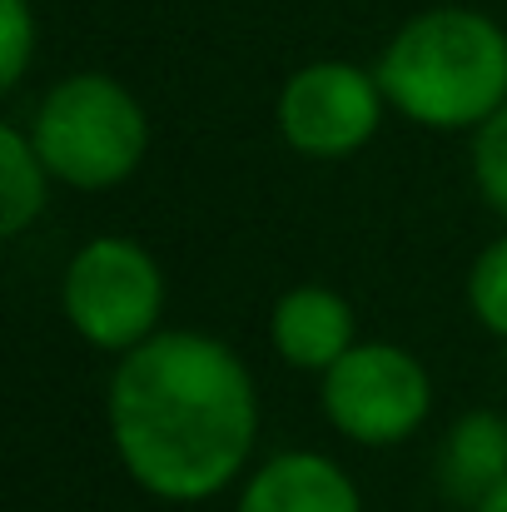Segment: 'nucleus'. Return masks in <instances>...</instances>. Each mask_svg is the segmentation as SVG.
<instances>
[{
	"instance_id": "1",
	"label": "nucleus",
	"mask_w": 507,
	"mask_h": 512,
	"mask_svg": "<svg viewBox=\"0 0 507 512\" xmlns=\"http://www.w3.org/2000/svg\"><path fill=\"white\" fill-rule=\"evenodd\" d=\"M105 428L125 478L174 508L239 483L259 448V388L214 334L160 329L120 353L105 388Z\"/></svg>"
},
{
	"instance_id": "2",
	"label": "nucleus",
	"mask_w": 507,
	"mask_h": 512,
	"mask_svg": "<svg viewBox=\"0 0 507 512\" xmlns=\"http://www.w3.org/2000/svg\"><path fill=\"white\" fill-rule=\"evenodd\" d=\"M373 70L408 125L463 135L507 105V30L488 10L433 5L388 35Z\"/></svg>"
},
{
	"instance_id": "3",
	"label": "nucleus",
	"mask_w": 507,
	"mask_h": 512,
	"mask_svg": "<svg viewBox=\"0 0 507 512\" xmlns=\"http://www.w3.org/2000/svg\"><path fill=\"white\" fill-rule=\"evenodd\" d=\"M25 130L55 184L80 194L120 189L150 155L145 105L135 100L130 85H120L105 70H75L55 80L40 95Z\"/></svg>"
},
{
	"instance_id": "4",
	"label": "nucleus",
	"mask_w": 507,
	"mask_h": 512,
	"mask_svg": "<svg viewBox=\"0 0 507 512\" xmlns=\"http://www.w3.org/2000/svg\"><path fill=\"white\" fill-rule=\"evenodd\" d=\"M165 269L160 259L125 234H100L80 244L60 274L65 324L100 353H130L165 319Z\"/></svg>"
},
{
	"instance_id": "5",
	"label": "nucleus",
	"mask_w": 507,
	"mask_h": 512,
	"mask_svg": "<svg viewBox=\"0 0 507 512\" xmlns=\"http://www.w3.org/2000/svg\"><path fill=\"white\" fill-rule=\"evenodd\" d=\"M319 408L338 438L358 448H398L433 418V378L403 343L358 339L319 378Z\"/></svg>"
},
{
	"instance_id": "6",
	"label": "nucleus",
	"mask_w": 507,
	"mask_h": 512,
	"mask_svg": "<svg viewBox=\"0 0 507 512\" xmlns=\"http://www.w3.org/2000/svg\"><path fill=\"white\" fill-rule=\"evenodd\" d=\"M383 110L388 95L378 85V70H363L353 60H309L279 85L274 125L294 155L329 165L368 150Z\"/></svg>"
},
{
	"instance_id": "7",
	"label": "nucleus",
	"mask_w": 507,
	"mask_h": 512,
	"mask_svg": "<svg viewBox=\"0 0 507 512\" xmlns=\"http://www.w3.org/2000/svg\"><path fill=\"white\" fill-rule=\"evenodd\" d=\"M234 512H363V493L329 453L284 448L249 468Z\"/></svg>"
},
{
	"instance_id": "8",
	"label": "nucleus",
	"mask_w": 507,
	"mask_h": 512,
	"mask_svg": "<svg viewBox=\"0 0 507 512\" xmlns=\"http://www.w3.org/2000/svg\"><path fill=\"white\" fill-rule=\"evenodd\" d=\"M269 343L299 373H329L358 343V314L329 284H299L274 299L269 309Z\"/></svg>"
},
{
	"instance_id": "9",
	"label": "nucleus",
	"mask_w": 507,
	"mask_h": 512,
	"mask_svg": "<svg viewBox=\"0 0 507 512\" xmlns=\"http://www.w3.org/2000/svg\"><path fill=\"white\" fill-rule=\"evenodd\" d=\"M507 478V413L498 408H468L453 418L443 438V483L468 498V508Z\"/></svg>"
},
{
	"instance_id": "10",
	"label": "nucleus",
	"mask_w": 507,
	"mask_h": 512,
	"mask_svg": "<svg viewBox=\"0 0 507 512\" xmlns=\"http://www.w3.org/2000/svg\"><path fill=\"white\" fill-rule=\"evenodd\" d=\"M50 184H55V174L45 170L30 130L0 125V234L5 239H20L45 214Z\"/></svg>"
},
{
	"instance_id": "11",
	"label": "nucleus",
	"mask_w": 507,
	"mask_h": 512,
	"mask_svg": "<svg viewBox=\"0 0 507 512\" xmlns=\"http://www.w3.org/2000/svg\"><path fill=\"white\" fill-rule=\"evenodd\" d=\"M468 309L493 339H507V229L468 269Z\"/></svg>"
},
{
	"instance_id": "12",
	"label": "nucleus",
	"mask_w": 507,
	"mask_h": 512,
	"mask_svg": "<svg viewBox=\"0 0 507 512\" xmlns=\"http://www.w3.org/2000/svg\"><path fill=\"white\" fill-rule=\"evenodd\" d=\"M468 165H473V184H478L483 204L507 224V105L493 120H483V125L473 130V155H468Z\"/></svg>"
},
{
	"instance_id": "13",
	"label": "nucleus",
	"mask_w": 507,
	"mask_h": 512,
	"mask_svg": "<svg viewBox=\"0 0 507 512\" xmlns=\"http://www.w3.org/2000/svg\"><path fill=\"white\" fill-rule=\"evenodd\" d=\"M35 40H40V25H35V10L30 0H0V90H15L35 60Z\"/></svg>"
},
{
	"instance_id": "14",
	"label": "nucleus",
	"mask_w": 507,
	"mask_h": 512,
	"mask_svg": "<svg viewBox=\"0 0 507 512\" xmlns=\"http://www.w3.org/2000/svg\"><path fill=\"white\" fill-rule=\"evenodd\" d=\"M473 512H507V478L498 483V488H488V493L473 503Z\"/></svg>"
}]
</instances>
